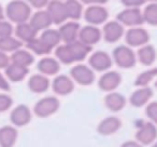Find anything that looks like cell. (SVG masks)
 Masks as SVG:
<instances>
[{
  "label": "cell",
  "instance_id": "obj_1",
  "mask_svg": "<svg viewBox=\"0 0 157 147\" xmlns=\"http://www.w3.org/2000/svg\"><path fill=\"white\" fill-rule=\"evenodd\" d=\"M92 51V47L76 40L71 43L58 46L55 51L57 59L63 64H72L74 62L83 61L88 53Z\"/></svg>",
  "mask_w": 157,
  "mask_h": 147
},
{
  "label": "cell",
  "instance_id": "obj_2",
  "mask_svg": "<svg viewBox=\"0 0 157 147\" xmlns=\"http://www.w3.org/2000/svg\"><path fill=\"white\" fill-rule=\"evenodd\" d=\"M31 15V7L24 0H12L6 8V16L16 24L28 22Z\"/></svg>",
  "mask_w": 157,
  "mask_h": 147
},
{
  "label": "cell",
  "instance_id": "obj_3",
  "mask_svg": "<svg viewBox=\"0 0 157 147\" xmlns=\"http://www.w3.org/2000/svg\"><path fill=\"white\" fill-rule=\"evenodd\" d=\"M113 59L116 65L122 68H131L136 64V55L129 47L120 46L114 49Z\"/></svg>",
  "mask_w": 157,
  "mask_h": 147
},
{
  "label": "cell",
  "instance_id": "obj_4",
  "mask_svg": "<svg viewBox=\"0 0 157 147\" xmlns=\"http://www.w3.org/2000/svg\"><path fill=\"white\" fill-rule=\"evenodd\" d=\"M117 21L122 25L137 27L143 24V13H141L139 8H127L117 14Z\"/></svg>",
  "mask_w": 157,
  "mask_h": 147
},
{
  "label": "cell",
  "instance_id": "obj_5",
  "mask_svg": "<svg viewBox=\"0 0 157 147\" xmlns=\"http://www.w3.org/2000/svg\"><path fill=\"white\" fill-rule=\"evenodd\" d=\"M72 80L78 82L81 86H90L94 82L95 80V74L94 70L90 67L86 65H76L70 71Z\"/></svg>",
  "mask_w": 157,
  "mask_h": 147
},
{
  "label": "cell",
  "instance_id": "obj_6",
  "mask_svg": "<svg viewBox=\"0 0 157 147\" xmlns=\"http://www.w3.org/2000/svg\"><path fill=\"white\" fill-rule=\"evenodd\" d=\"M46 11L51 15L53 24L61 25L68 20V13L65 1L61 0H51L46 7Z\"/></svg>",
  "mask_w": 157,
  "mask_h": 147
},
{
  "label": "cell",
  "instance_id": "obj_7",
  "mask_svg": "<svg viewBox=\"0 0 157 147\" xmlns=\"http://www.w3.org/2000/svg\"><path fill=\"white\" fill-rule=\"evenodd\" d=\"M59 108V101L55 96H46L40 100L37 104L35 105L33 112L38 117L45 118L54 112H57Z\"/></svg>",
  "mask_w": 157,
  "mask_h": 147
},
{
  "label": "cell",
  "instance_id": "obj_8",
  "mask_svg": "<svg viewBox=\"0 0 157 147\" xmlns=\"http://www.w3.org/2000/svg\"><path fill=\"white\" fill-rule=\"evenodd\" d=\"M83 15L88 24L97 26V25L103 24L108 20L109 13H108L107 9L103 8L101 5H95V6H90L84 11Z\"/></svg>",
  "mask_w": 157,
  "mask_h": 147
},
{
  "label": "cell",
  "instance_id": "obj_9",
  "mask_svg": "<svg viewBox=\"0 0 157 147\" xmlns=\"http://www.w3.org/2000/svg\"><path fill=\"white\" fill-rule=\"evenodd\" d=\"M113 62L112 59L107 52L97 51L93 53L90 57V66L93 70L96 71H105L112 66Z\"/></svg>",
  "mask_w": 157,
  "mask_h": 147
},
{
  "label": "cell",
  "instance_id": "obj_10",
  "mask_svg": "<svg viewBox=\"0 0 157 147\" xmlns=\"http://www.w3.org/2000/svg\"><path fill=\"white\" fill-rule=\"evenodd\" d=\"M102 37L107 42H116L124 35V27L118 21H111L105 24L102 28Z\"/></svg>",
  "mask_w": 157,
  "mask_h": 147
},
{
  "label": "cell",
  "instance_id": "obj_11",
  "mask_svg": "<svg viewBox=\"0 0 157 147\" xmlns=\"http://www.w3.org/2000/svg\"><path fill=\"white\" fill-rule=\"evenodd\" d=\"M138 142L140 144L148 145L153 143L157 137V129L152 122H142L136 133Z\"/></svg>",
  "mask_w": 157,
  "mask_h": 147
},
{
  "label": "cell",
  "instance_id": "obj_12",
  "mask_svg": "<svg viewBox=\"0 0 157 147\" xmlns=\"http://www.w3.org/2000/svg\"><path fill=\"white\" fill-rule=\"evenodd\" d=\"M101 38H102V31L94 25H87L80 29L78 33V40L90 47L97 43Z\"/></svg>",
  "mask_w": 157,
  "mask_h": 147
},
{
  "label": "cell",
  "instance_id": "obj_13",
  "mask_svg": "<svg viewBox=\"0 0 157 147\" xmlns=\"http://www.w3.org/2000/svg\"><path fill=\"white\" fill-rule=\"evenodd\" d=\"M150 36L143 28L133 27L126 33V42L130 47H143L147 43Z\"/></svg>",
  "mask_w": 157,
  "mask_h": 147
},
{
  "label": "cell",
  "instance_id": "obj_14",
  "mask_svg": "<svg viewBox=\"0 0 157 147\" xmlns=\"http://www.w3.org/2000/svg\"><path fill=\"white\" fill-rule=\"evenodd\" d=\"M80 25L75 21H70L61 24L59 27V34H60L61 40L66 43H71L73 41H76L80 33Z\"/></svg>",
  "mask_w": 157,
  "mask_h": 147
},
{
  "label": "cell",
  "instance_id": "obj_15",
  "mask_svg": "<svg viewBox=\"0 0 157 147\" xmlns=\"http://www.w3.org/2000/svg\"><path fill=\"white\" fill-rule=\"evenodd\" d=\"M122 77L117 71H107L100 77L98 81L99 88L105 92H112L120 86Z\"/></svg>",
  "mask_w": 157,
  "mask_h": 147
},
{
  "label": "cell",
  "instance_id": "obj_16",
  "mask_svg": "<svg viewBox=\"0 0 157 147\" xmlns=\"http://www.w3.org/2000/svg\"><path fill=\"white\" fill-rule=\"evenodd\" d=\"M52 89L58 95H67L73 91L74 82L72 78L66 75H60L55 77L52 82Z\"/></svg>",
  "mask_w": 157,
  "mask_h": 147
},
{
  "label": "cell",
  "instance_id": "obj_17",
  "mask_svg": "<svg viewBox=\"0 0 157 147\" xmlns=\"http://www.w3.org/2000/svg\"><path fill=\"white\" fill-rule=\"evenodd\" d=\"M29 23L33 25L36 31H39L50 28V26L53 24V21L46 10H38L31 15Z\"/></svg>",
  "mask_w": 157,
  "mask_h": 147
},
{
  "label": "cell",
  "instance_id": "obj_18",
  "mask_svg": "<svg viewBox=\"0 0 157 147\" xmlns=\"http://www.w3.org/2000/svg\"><path fill=\"white\" fill-rule=\"evenodd\" d=\"M11 121L17 127L25 125L30 121L31 119V112L27 106L25 105H18L15 107L11 112Z\"/></svg>",
  "mask_w": 157,
  "mask_h": 147
},
{
  "label": "cell",
  "instance_id": "obj_19",
  "mask_svg": "<svg viewBox=\"0 0 157 147\" xmlns=\"http://www.w3.org/2000/svg\"><path fill=\"white\" fill-rule=\"evenodd\" d=\"M38 69L44 76L56 75L60 69L59 61L53 57H44L38 63Z\"/></svg>",
  "mask_w": 157,
  "mask_h": 147
},
{
  "label": "cell",
  "instance_id": "obj_20",
  "mask_svg": "<svg viewBox=\"0 0 157 147\" xmlns=\"http://www.w3.org/2000/svg\"><path fill=\"white\" fill-rule=\"evenodd\" d=\"M14 31H15L16 38L18 40H21V41H25L26 43H28L29 41L37 38V33H38L33 27V25L28 22L17 24V26H16Z\"/></svg>",
  "mask_w": 157,
  "mask_h": 147
},
{
  "label": "cell",
  "instance_id": "obj_21",
  "mask_svg": "<svg viewBox=\"0 0 157 147\" xmlns=\"http://www.w3.org/2000/svg\"><path fill=\"white\" fill-rule=\"evenodd\" d=\"M28 67L11 63L6 68V77L11 81L18 82L25 79V77L28 75Z\"/></svg>",
  "mask_w": 157,
  "mask_h": 147
},
{
  "label": "cell",
  "instance_id": "obj_22",
  "mask_svg": "<svg viewBox=\"0 0 157 147\" xmlns=\"http://www.w3.org/2000/svg\"><path fill=\"white\" fill-rule=\"evenodd\" d=\"M28 87L30 91L35 93H43L48 90L50 88V80L46 76L42 74L33 75L30 77L28 81Z\"/></svg>",
  "mask_w": 157,
  "mask_h": 147
},
{
  "label": "cell",
  "instance_id": "obj_23",
  "mask_svg": "<svg viewBox=\"0 0 157 147\" xmlns=\"http://www.w3.org/2000/svg\"><path fill=\"white\" fill-rule=\"evenodd\" d=\"M153 95L152 89L147 87H141L139 90L135 91L130 96V104L135 107H141L145 105Z\"/></svg>",
  "mask_w": 157,
  "mask_h": 147
},
{
  "label": "cell",
  "instance_id": "obj_24",
  "mask_svg": "<svg viewBox=\"0 0 157 147\" xmlns=\"http://www.w3.org/2000/svg\"><path fill=\"white\" fill-rule=\"evenodd\" d=\"M121 120L116 117H109L100 122L98 127V132L102 135H110L115 133L121 128Z\"/></svg>",
  "mask_w": 157,
  "mask_h": 147
},
{
  "label": "cell",
  "instance_id": "obj_25",
  "mask_svg": "<svg viewBox=\"0 0 157 147\" xmlns=\"http://www.w3.org/2000/svg\"><path fill=\"white\" fill-rule=\"evenodd\" d=\"M105 104L112 112H120L122 108H124L126 100L120 93L111 92L105 97Z\"/></svg>",
  "mask_w": 157,
  "mask_h": 147
},
{
  "label": "cell",
  "instance_id": "obj_26",
  "mask_svg": "<svg viewBox=\"0 0 157 147\" xmlns=\"http://www.w3.org/2000/svg\"><path fill=\"white\" fill-rule=\"evenodd\" d=\"M17 138V131L13 127H2L0 129V146L12 147Z\"/></svg>",
  "mask_w": 157,
  "mask_h": 147
},
{
  "label": "cell",
  "instance_id": "obj_27",
  "mask_svg": "<svg viewBox=\"0 0 157 147\" xmlns=\"http://www.w3.org/2000/svg\"><path fill=\"white\" fill-rule=\"evenodd\" d=\"M66 9H67L68 18L71 21H78L84 14L83 6L80 0H66Z\"/></svg>",
  "mask_w": 157,
  "mask_h": 147
},
{
  "label": "cell",
  "instance_id": "obj_28",
  "mask_svg": "<svg viewBox=\"0 0 157 147\" xmlns=\"http://www.w3.org/2000/svg\"><path fill=\"white\" fill-rule=\"evenodd\" d=\"M33 61H35V57L31 54V52L27 50H22V49H18L17 51L13 52L11 56V63L25 66V67H28L29 65H31Z\"/></svg>",
  "mask_w": 157,
  "mask_h": 147
},
{
  "label": "cell",
  "instance_id": "obj_29",
  "mask_svg": "<svg viewBox=\"0 0 157 147\" xmlns=\"http://www.w3.org/2000/svg\"><path fill=\"white\" fill-rule=\"evenodd\" d=\"M138 59H139L140 63H142L143 65H152L156 59V51H155L154 47L150 46V44L141 47L138 51Z\"/></svg>",
  "mask_w": 157,
  "mask_h": 147
},
{
  "label": "cell",
  "instance_id": "obj_30",
  "mask_svg": "<svg viewBox=\"0 0 157 147\" xmlns=\"http://www.w3.org/2000/svg\"><path fill=\"white\" fill-rule=\"evenodd\" d=\"M40 39L51 49L55 48V47H58L59 42L61 41V37L58 29H51V28L43 31L42 35L40 36Z\"/></svg>",
  "mask_w": 157,
  "mask_h": 147
},
{
  "label": "cell",
  "instance_id": "obj_31",
  "mask_svg": "<svg viewBox=\"0 0 157 147\" xmlns=\"http://www.w3.org/2000/svg\"><path fill=\"white\" fill-rule=\"evenodd\" d=\"M22 47V41L18 40L16 37H5L0 38V51L5 53L8 52H15Z\"/></svg>",
  "mask_w": 157,
  "mask_h": 147
},
{
  "label": "cell",
  "instance_id": "obj_32",
  "mask_svg": "<svg viewBox=\"0 0 157 147\" xmlns=\"http://www.w3.org/2000/svg\"><path fill=\"white\" fill-rule=\"evenodd\" d=\"M27 48L31 51V52L36 53L38 55H46L52 51V49L48 48L40 38H35L33 40L29 41L27 43Z\"/></svg>",
  "mask_w": 157,
  "mask_h": 147
},
{
  "label": "cell",
  "instance_id": "obj_33",
  "mask_svg": "<svg viewBox=\"0 0 157 147\" xmlns=\"http://www.w3.org/2000/svg\"><path fill=\"white\" fill-rule=\"evenodd\" d=\"M143 18H144V22L148 23V24L153 25V26H157V3L156 2L150 3L144 9Z\"/></svg>",
  "mask_w": 157,
  "mask_h": 147
},
{
  "label": "cell",
  "instance_id": "obj_34",
  "mask_svg": "<svg viewBox=\"0 0 157 147\" xmlns=\"http://www.w3.org/2000/svg\"><path fill=\"white\" fill-rule=\"evenodd\" d=\"M155 77H157V68H152V69H148L140 74L136 79L135 84L138 87H146Z\"/></svg>",
  "mask_w": 157,
  "mask_h": 147
},
{
  "label": "cell",
  "instance_id": "obj_35",
  "mask_svg": "<svg viewBox=\"0 0 157 147\" xmlns=\"http://www.w3.org/2000/svg\"><path fill=\"white\" fill-rule=\"evenodd\" d=\"M14 29L13 26L10 22L8 21H0V38H5V37H9L12 36Z\"/></svg>",
  "mask_w": 157,
  "mask_h": 147
},
{
  "label": "cell",
  "instance_id": "obj_36",
  "mask_svg": "<svg viewBox=\"0 0 157 147\" xmlns=\"http://www.w3.org/2000/svg\"><path fill=\"white\" fill-rule=\"evenodd\" d=\"M146 116L157 125V102H153V103L148 104L146 107Z\"/></svg>",
  "mask_w": 157,
  "mask_h": 147
},
{
  "label": "cell",
  "instance_id": "obj_37",
  "mask_svg": "<svg viewBox=\"0 0 157 147\" xmlns=\"http://www.w3.org/2000/svg\"><path fill=\"white\" fill-rule=\"evenodd\" d=\"M13 104L12 99L7 94H0V112L8 110Z\"/></svg>",
  "mask_w": 157,
  "mask_h": 147
},
{
  "label": "cell",
  "instance_id": "obj_38",
  "mask_svg": "<svg viewBox=\"0 0 157 147\" xmlns=\"http://www.w3.org/2000/svg\"><path fill=\"white\" fill-rule=\"evenodd\" d=\"M31 8H35L38 10H42L44 7H48L50 0H25Z\"/></svg>",
  "mask_w": 157,
  "mask_h": 147
},
{
  "label": "cell",
  "instance_id": "obj_39",
  "mask_svg": "<svg viewBox=\"0 0 157 147\" xmlns=\"http://www.w3.org/2000/svg\"><path fill=\"white\" fill-rule=\"evenodd\" d=\"M11 64V57L8 56L7 53L0 51V69L7 68Z\"/></svg>",
  "mask_w": 157,
  "mask_h": 147
},
{
  "label": "cell",
  "instance_id": "obj_40",
  "mask_svg": "<svg viewBox=\"0 0 157 147\" xmlns=\"http://www.w3.org/2000/svg\"><path fill=\"white\" fill-rule=\"evenodd\" d=\"M146 0H122V3L127 8H139Z\"/></svg>",
  "mask_w": 157,
  "mask_h": 147
},
{
  "label": "cell",
  "instance_id": "obj_41",
  "mask_svg": "<svg viewBox=\"0 0 157 147\" xmlns=\"http://www.w3.org/2000/svg\"><path fill=\"white\" fill-rule=\"evenodd\" d=\"M0 89L3 91H9L10 90V84L8 79H6V77L2 75V74H0Z\"/></svg>",
  "mask_w": 157,
  "mask_h": 147
},
{
  "label": "cell",
  "instance_id": "obj_42",
  "mask_svg": "<svg viewBox=\"0 0 157 147\" xmlns=\"http://www.w3.org/2000/svg\"><path fill=\"white\" fill-rule=\"evenodd\" d=\"M83 3H86V5L90 6H95V5H103L108 1V0H80Z\"/></svg>",
  "mask_w": 157,
  "mask_h": 147
},
{
  "label": "cell",
  "instance_id": "obj_43",
  "mask_svg": "<svg viewBox=\"0 0 157 147\" xmlns=\"http://www.w3.org/2000/svg\"><path fill=\"white\" fill-rule=\"evenodd\" d=\"M121 147H142V145L140 143L137 142H132V141H129V142H126L122 145Z\"/></svg>",
  "mask_w": 157,
  "mask_h": 147
},
{
  "label": "cell",
  "instance_id": "obj_44",
  "mask_svg": "<svg viewBox=\"0 0 157 147\" xmlns=\"http://www.w3.org/2000/svg\"><path fill=\"white\" fill-rule=\"evenodd\" d=\"M6 18V10L2 8V6L0 5V21L5 20Z\"/></svg>",
  "mask_w": 157,
  "mask_h": 147
},
{
  "label": "cell",
  "instance_id": "obj_45",
  "mask_svg": "<svg viewBox=\"0 0 157 147\" xmlns=\"http://www.w3.org/2000/svg\"><path fill=\"white\" fill-rule=\"evenodd\" d=\"M150 1H153V2H156L157 3V0H150Z\"/></svg>",
  "mask_w": 157,
  "mask_h": 147
},
{
  "label": "cell",
  "instance_id": "obj_46",
  "mask_svg": "<svg viewBox=\"0 0 157 147\" xmlns=\"http://www.w3.org/2000/svg\"><path fill=\"white\" fill-rule=\"evenodd\" d=\"M153 147H157V142L155 143V145H154V146H153Z\"/></svg>",
  "mask_w": 157,
  "mask_h": 147
},
{
  "label": "cell",
  "instance_id": "obj_47",
  "mask_svg": "<svg viewBox=\"0 0 157 147\" xmlns=\"http://www.w3.org/2000/svg\"><path fill=\"white\" fill-rule=\"evenodd\" d=\"M155 86H156V88H157V81H156V84H155Z\"/></svg>",
  "mask_w": 157,
  "mask_h": 147
}]
</instances>
